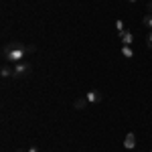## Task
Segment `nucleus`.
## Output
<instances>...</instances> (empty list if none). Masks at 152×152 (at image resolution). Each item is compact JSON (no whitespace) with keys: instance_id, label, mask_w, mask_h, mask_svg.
Here are the masks:
<instances>
[{"instance_id":"nucleus-1","label":"nucleus","mask_w":152,"mask_h":152,"mask_svg":"<svg viewBox=\"0 0 152 152\" xmlns=\"http://www.w3.org/2000/svg\"><path fill=\"white\" fill-rule=\"evenodd\" d=\"M37 47L35 45H23V43H8V45H4L2 49V57L6 63H20L24 59V55H28V53H35Z\"/></svg>"},{"instance_id":"nucleus-2","label":"nucleus","mask_w":152,"mask_h":152,"mask_svg":"<svg viewBox=\"0 0 152 152\" xmlns=\"http://www.w3.org/2000/svg\"><path fill=\"white\" fill-rule=\"evenodd\" d=\"M14 67V77L16 79H20V77H26L31 71H33V67H31V63L28 61H20V63H14L12 65Z\"/></svg>"},{"instance_id":"nucleus-3","label":"nucleus","mask_w":152,"mask_h":152,"mask_svg":"<svg viewBox=\"0 0 152 152\" xmlns=\"http://www.w3.org/2000/svg\"><path fill=\"white\" fill-rule=\"evenodd\" d=\"M124 148H126V150H132V148H136V134H134V132L126 134V138H124Z\"/></svg>"},{"instance_id":"nucleus-4","label":"nucleus","mask_w":152,"mask_h":152,"mask_svg":"<svg viewBox=\"0 0 152 152\" xmlns=\"http://www.w3.org/2000/svg\"><path fill=\"white\" fill-rule=\"evenodd\" d=\"M0 75H2L4 79H6V77H14V67H10V65L4 61L2 67H0Z\"/></svg>"},{"instance_id":"nucleus-5","label":"nucleus","mask_w":152,"mask_h":152,"mask_svg":"<svg viewBox=\"0 0 152 152\" xmlns=\"http://www.w3.org/2000/svg\"><path fill=\"white\" fill-rule=\"evenodd\" d=\"M85 97H87V102H89V104H99V102H102V94H99L97 89L87 91V95H85Z\"/></svg>"},{"instance_id":"nucleus-6","label":"nucleus","mask_w":152,"mask_h":152,"mask_svg":"<svg viewBox=\"0 0 152 152\" xmlns=\"http://www.w3.org/2000/svg\"><path fill=\"white\" fill-rule=\"evenodd\" d=\"M120 39H122V45H132V43H134V35H132L130 31H124V33L120 35Z\"/></svg>"},{"instance_id":"nucleus-7","label":"nucleus","mask_w":152,"mask_h":152,"mask_svg":"<svg viewBox=\"0 0 152 152\" xmlns=\"http://www.w3.org/2000/svg\"><path fill=\"white\" fill-rule=\"evenodd\" d=\"M89 104L87 102V97H79V99H75V104H73V107L75 110H85V105Z\"/></svg>"},{"instance_id":"nucleus-8","label":"nucleus","mask_w":152,"mask_h":152,"mask_svg":"<svg viewBox=\"0 0 152 152\" xmlns=\"http://www.w3.org/2000/svg\"><path fill=\"white\" fill-rule=\"evenodd\" d=\"M122 55H124L126 59H132V57H134V51H132V47H130V45H124V47H122Z\"/></svg>"},{"instance_id":"nucleus-9","label":"nucleus","mask_w":152,"mask_h":152,"mask_svg":"<svg viewBox=\"0 0 152 152\" xmlns=\"http://www.w3.org/2000/svg\"><path fill=\"white\" fill-rule=\"evenodd\" d=\"M142 24H144L146 28H150V31H152V14H150V12H148V14L142 18Z\"/></svg>"},{"instance_id":"nucleus-10","label":"nucleus","mask_w":152,"mask_h":152,"mask_svg":"<svg viewBox=\"0 0 152 152\" xmlns=\"http://www.w3.org/2000/svg\"><path fill=\"white\" fill-rule=\"evenodd\" d=\"M116 28H118V35H122L124 33V23L122 20H116Z\"/></svg>"},{"instance_id":"nucleus-11","label":"nucleus","mask_w":152,"mask_h":152,"mask_svg":"<svg viewBox=\"0 0 152 152\" xmlns=\"http://www.w3.org/2000/svg\"><path fill=\"white\" fill-rule=\"evenodd\" d=\"M146 45H148V49H152V31L148 33V37H146Z\"/></svg>"},{"instance_id":"nucleus-12","label":"nucleus","mask_w":152,"mask_h":152,"mask_svg":"<svg viewBox=\"0 0 152 152\" xmlns=\"http://www.w3.org/2000/svg\"><path fill=\"white\" fill-rule=\"evenodd\" d=\"M28 152H39V148H37V146H31V148H28Z\"/></svg>"},{"instance_id":"nucleus-13","label":"nucleus","mask_w":152,"mask_h":152,"mask_svg":"<svg viewBox=\"0 0 152 152\" xmlns=\"http://www.w3.org/2000/svg\"><path fill=\"white\" fill-rule=\"evenodd\" d=\"M148 12H150V14H152V0H150V2H148Z\"/></svg>"},{"instance_id":"nucleus-14","label":"nucleus","mask_w":152,"mask_h":152,"mask_svg":"<svg viewBox=\"0 0 152 152\" xmlns=\"http://www.w3.org/2000/svg\"><path fill=\"white\" fill-rule=\"evenodd\" d=\"M126 2H130V4H136V2H138V0H126Z\"/></svg>"},{"instance_id":"nucleus-15","label":"nucleus","mask_w":152,"mask_h":152,"mask_svg":"<svg viewBox=\"0 0 152 152\" xmlns=\"http://www.w3.org/2000/svg\"><path fill=\"white\" fill-rule=\"evenodd\" d=\"M16 152H23V150H16Z\"/></svg>"},{"instance_id":"nucleus-16","label":"nucleus","mask_w":152,"mask_h":152,"mask_svg":"<svg viewBox=\"0 0 152 152\" xmlns=\"http://www.w3.org/2000/svg\"><path fill=\"white\" fill-rule=\"evenodd\" d=\"M150 152H152V148H150Z\"/></svg>"}]
</instances>
